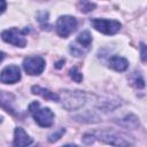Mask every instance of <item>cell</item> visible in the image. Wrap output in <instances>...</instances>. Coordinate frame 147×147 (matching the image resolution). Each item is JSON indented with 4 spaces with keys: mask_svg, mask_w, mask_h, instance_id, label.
<instances>
[{
    "mask_svg": "<svg viewBox=\"0 0 147 147\" xmlns=\"http://www.w3.org/2000/svg\"><path fill=\"white\" fill-rule=\"evenodd\" d=\"M108 67L115 71L123 72L129 68V61L123 56L113 55L108 61Z\"/></svg>",
    "mask_w": 147,
    "mask_h": 147,
    "instance_id": "cell-10",
    "label": "cell"
},
{
    "mask_svg": "<svg viewBox=\"0 0 147 147\" xmlns=\"http://www.w3.org/2000/svg\"><path fill=\"white\" fill-rule=\"evenodd\" d=\"M130 82L138 90H141L145 87V80H144L142 76L140 75V72H137V71L132 72V75L130 76Z\"/></svg>",
    "mask_w": 147,
    "mask_h": 147,
    "instance_id": "cell-14",
    "label": "cell"
},
{
    "mask_svg": "<svg viewBox=\"0 0 147 147\" xmlns=\"http://www.w3.org/2000/svg\"><path fill=\"white\" fill-rule=\"evenodd\" d=\"M31 92L33 94H37V95L42 96L46 100H51V101H55V102H59L60 101V95L57 93H54V92L49 91L48 88L41 87L39 85H33L31 87Z\"/></svg>",
    "mask_w": 147,
    "mask_h": 147,
    "instance_id": "cell-11",
    "label": "cell"
},
{
    "mask_svg": "<svg viewBox=\"0 0 147 147\" xmlns=\"http://www.w3.org/2000/svg\"><path fill=\"white\" fill-rule=\"evenodd\" d=\"M32 144H33V139L24 131L23 127H21V126L15 127L13 146H15V147H24V146H30Z\"/></svg>",
    "mask_w": 147,
    "mask_h": 147,
    "instance_id": "cell-9",
    "label": "cell"
},
{
    "mask_svg": "<svg viewBox=\"0 0 147 147\" xmlns=\"http://www.w3.org/2000/svg\"><path fill=\"white\" fill-rule=\"evenodd\" d=\"M95 134V137L109 145H116V146H127V145H132L130 141L125 140V138L114 131H109V130H102V131H95L93 132Z\"/></svg>",
    "mask_w": 147,
    "mask_h": 147,
    "instance_id": "cell-7",
    "label": "cell"
},
{
    "mask_svg": "<svg viewBox=\"0 0 147 147\" xmlns=\"http://www.w3.org/2000/svg\"><path fill=\"white\" fill-rule=\"evenodd\" d=\"M77 7H78V9H79L82 13L87 14V13L94 10L95 7H96V5H95L94 2H92V1H88V0H79Z\"/></svg>",
    "mask_w": 147,
    "mask_h": 147,
    "instance_id": "cell-15",
    "label": "cell"
},
{
    "mask_svg": "<svg viewBox=\"0 0 147 147\" xmlns=\"http://www.w3.org/2000/svg\"><path fill=\"white\" fill-rule=\"evenodd\" d=\"M77 42L78 44H80L83 47H86V48H88L90 46H91V44H92V36H91V32L88 31V30H84V31H82L78 36H77Z\"/></svg>",
    "mask_w": 147,
    "mask_h": 147,
    "instance_id": "cell-12",
    "label": "cell"
},
{
    "mask_svg": "<svg viewBox=\"0 0 147 147\" xmlns=\"http://www.w3.org/2000/svg\"><path fill=\"white\" fill-rule=\"evenodd\" d=\"M0 1H1V5H2L1 6V14H3L5 10H6V6H7L6 5V0H0Z\"/></svg>",
    "mask_w": 147,
    "mask_h": 147,
    "instance_id": "cell-22",
    "label": "cell"
},
{
    "mask_svg": "<svg viewBox=\"0 0 147 147\" xmlns=\"http://www.w3.org/2000/svg\"><path fill=\"white\" fill-rule=\"evenodd\" d=\"M95 134L94 133H85L83 134L82 137V141L85 144V145H92L94 141H95Z\"/></svg>",
    "mask_w": 147,
    "mask_h": 147,
    "instance_id": "cell-19",
    "label": "cell"
},
{
    "mask_svg": "<svg viewBox=\"0 0 147 147\" xmlns=\"http://www.w3.org/2000/svg\"><path fill=\"white\" fill-rule=\"evenodd\" d=\"M60 101L67 110H78L86 103V94L83 91L78 90H62Z\"/></svg>",
    "mask_w": 147,
    "mask_h": 147,
    "instance_id": "cell-1",
    "label": "cell"
},
{
    "mask_svg": "<svg viewBox=\"0 0 147 147\" xmlns=\"http://www.w3.org/2000/svg\"><path fill=\"white\" fill-rule=\"evenodd\" d=\"M69 51H70L71 55L75 56V57H80V56H83V55L85 54V52L83 51V48L76 46L75 44H70V46H69Z\"/></svg>",
    "mask_w": 147,
    "mask_h": 147,
    "instance_id": "cell-18",
    "label": "cell"
},
{
    "mask_svg": "<svg viewBox=\"0 0 147 147\" xmlns=\"http://www.w3.org/2000/svg\"><path fill=\"white\" fill-rule=\"evenodd\" d=\"M78 25L77 18L70 15H62L57 18L55 23L56 33L61 38H68L74 31H76Z\"/></svg>",
    "mask_w": 147,
    "mask_h": 147,
    "instance_id": "cell-4",
    "label": "cell"
},
{
    "mask_svg": "<svg viewBox=\"0 0 147 147\" xmlns=\"http://www.w3.org/2000/svg\"><path fill=\"white\" fill-rule=\"evenodd\" d=\"M30 32V26L23 29V30H20L18 28H10V29H7V30H3L1 32V39L13 46H16V47H25L26 46V38H25V34Z\"/></svg>",
    "mask_w": 147,
    "mask_h": 147,
    "instance_id": "cell-3",
    "label": "cell"
},
{
    "mask_svg": "<svg viewBox=\"0 0 147 147\" xmlns=\"http://www.w3.org/2000/svg\"><path fill=\"white\" fill-rule=\"evenodd\" d=\"M0 80L3 84H15L21 80V70L17 65L10 64L5 67L0 74Z\"/></svg>",
    "mask_w": 147,
    "mask_h": 147,
    "instance_id": "cell-8",
    "label": "cell"
},
{
    "mask_svg": "<svg viewBox=\"0 0 147 147\" xmlns=\"http://www.w3.org/2000/svg\"><path fill=\"white\" fill-rule=\"evenodd\" d=\"M29 113L33 117L34 122L41 127H49L54 121V113L49 108H40L38 101H33L29 105Z\"/></svg>",
    "mask_w": 147,
    "mask_h": 147,
    "instance_id": "cell-2",
    "label": "cell"
},
{
    "mask_svg": "<svg viewBox=\"0 0 147 147\" xmlns=\"http://www.w3.org/2000/svg\"><path fill=\"white\" fill-rule=\"evenodd\" d=\"M91 25L99 32L103 33V34H115L117 33L121 28L122 24L121 22L116 21V20H107V18H91Z\"/></svg>",
    "mask_w": 147,
    "mask_h": 147,
    "instance_id": "cell-5",
    "label": "cell"
},
{
    "mask_svg": "<svg viewBox=\"0 0 147 147\" xmlns=\"http://www.w3.org/2000/svg\"><path fill=\"white\" fill-rule=\"evenodd\" d=\"M65 63V60L64 59H61L60 61H57V62H55V64H54V67H55V69H61L62 68V65Z\"/></svg>",
    "mask_w": 147,
    "mask_h": 147,
    "instance_id": "cell-21",
    "label": "cell"
},
{
    "mask_svg": "<svg viewBox=\"0 0 147 147\" xmlns=\"http://www.w3.org/2000/svg\"><path fill=\"white\" fill-rule=\"evenodd\" d=\"M64 133H65V129H64V127H60L59 130L54 131L53 133H51V134L48 136V141H49V142H55V141H57Z\"/></svg>",
    "mask_w": 147,
    "mask_h": 147,
    "instance_id": "cell-17",
    "label": "cell"
},
{
    "mask_svg": "<svg viewBox=\"0 0 147 147\" xmlns=\"http://www.w3.org/2000/svg\"><path fill=\"white\" fill-rule=\"evenodd\" d=\"M69 76H70V78H71L74 82H76V83H80V82L83 80V74L78 70L77 67H72V68L69 70Z\"/></svg>",
    "mask_w": 147,
    "mask_h": 147,
    "instance_id": "cell-16",
    "label": "cell"
},
{
    "mask_svg": "<svg viewBox=\"0 0 147 147\" xmlns=\"http://www.w3.org/2000/svg\"><path fill=\"white\" fill-rule=\"evenodd\" d=\"M140 59L142 62H147V45L140 42Z\"/></svg>",
    "mask_w": 147,
    "mask_h": 147,
    "instance_id": "cell-20",
    "label": "cell"
},
{
    "mask_svg": "<svg viewBox=\"0 0 147 147\" xmlns=\"http://www.w3.org/2000/svg\"><path fill=\"white\" fill-rule=\"evenodd\" d=\"M23 69L24 71L30 75V76H38L40 75L45 67H46V61L44 60V57L38 56V55H33V56H26L23 60Z\"/></svg>",
    "mask_w": 147,
    "mask_h": 147,
    "instance_id": "cell-6",
    "label": "cell"
},
{
    "mask_svg": "<svg viewBox=\"0 0 147 147\" xmlns=\"http://www.w3.org/2000/svg\"><path fill=\"white\" fill-rule=\"evenodd\" d=\"M36 17H37L36 20L40 23V26H41L42 30H46V29L49 30V29H51V25L47 23V22H48V17H49V13H48V11H45V10L38 11Z\"/></svg>",
    "mask_w": 147,
    "mask_h": 147,
    "instance_id": "cell-13",
    "label": "cell"
}]
</instances>
